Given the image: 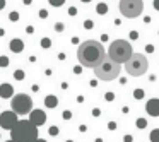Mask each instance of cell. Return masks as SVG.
I'll return each instance as SVG.
<instances>
[{"mask_svg": "<svg viewBox=\"0 0 159 142\" xmlns=\"http://www.w3.org/2000/svg\"><path fill=\"white\" fill-rule=\"evenodd\" d=\"M106 58L105 48L99 41L96 39H87L84 43L79 45L77 48V60L81 62L82 67H89V69H94L98 67L103 60Z\"/></svg>", "mask_w": 159, "mask_h": 142, "instance_id": "6da1fadb", "label": "cell"}, {"mask_svg": "<svg viewBox=\"0 0 159 142\" xmlns=\"http://www.w3.org/2000/svg\"><path fill=\"white\" fill-rule=\"evenodd\" d=\"M132 55H134L132 45L127 39H115V41H111V45L108 48V58L118 65L127 63Z\"/></svg>", "mask_w": 159, "mask_h": 142, "instance_id": "7a4b0ae2", "label": "cell"}, {"mask_svg": "<svg viewBox=\"0 0 159 142\" xmlns=\"http://www.w3.org/2000/svg\"><path fill=\"white\" fill-rule=\"evenodd\" d=\"M12 142H36L38 141V128L28 120H19L17 125L10 130Z\"/></svg>", "mask_w": 159, "mask_h": 142, "instance_id": "3957f363", "label": "cell"}, {"mask_svg": "<svg viewBox=\"0 0 159 142\" xmlns=\"http://www.w3.org/2000/svg\"><path fill=\"white\" fill-rule=\"evenodd\" d=\"M122 67L115 62H111L109 58H105L98 67H94V75L101 81H113L120 75Z\"/></svg>", "mask_w": 159, "mask_h": 142, "instance_id": "277c9868", "label": "cell"}, {"mask_svg": "<svg viewBox=\"0 0 159 142\" xmlns=\"http://www.w3.org/2000/svg\"><path fill=\"white\" fill-rule=\"evenodd\" d=\"M147 67H149V62L145 58V55L140 53H134L130 57V60L127 62V72L134 77H139V75H144L147 72Z\"/></svg>", "mask_w": 159, "mask_h": 142, "instance_id": "5b68a950", "label": "cell"}, {"mask_svg": "<svg viewBox=\"0 0 159 142\" xmlns=\"http://www.w3.org/2000/svg\"><path fill=\"white\" fill-rule=\"evenodd\" d=\"M10 106H12V111L16 115H26L33 108V99H31V96H28L24 92H19V94H14L12 96Z\"/></svg>", "mask_w": 159, "mask_h": 142, "instance_id": "8992f818", "label": "cell"}, {"mask_svg": "<svg viewBox=\"0 0 159 142\" xmlns=\"http://www.w3.org/2000/svg\"><path fill=\"white\" fill-rule=\"evenodd\" d=\"M144 10L142 0H122L120 2V12L125 17H139Z\"/></svg>", "mask_w": 159, "mask_h": 142, "instance_id": "52a82bcc", "label": "cell"}, {"mask_svg": "<svg viewBox=\"0 0 159 142\" xmlns=\"http://www.w3.org/2000/svg\"><path fill=\"white\" fill-rule=\"evenodd\" d=\"M17 115L14 111H3L0 113V127L2 128H7V130H12L16 125H17Z\"/></svg>", "mask_w": 159, "mask_h": 142, "instance_id": "ba28073f", "label": "cell"}, {"mask_svg": "<svg viewBox=\"0 0 159 142\" xmlns=\"http://www.w3.org/2000/svg\"><path fill=\"white\" fill-rule=\"evenodd\" d=\"M29 113H31V115H29V120H28V122L31 125H34L36 128L46 122V113H45L43 110H31Z\"/></svg>", "mask_w": 159, "mask_h": 142, "instance_id": "9c48e42d", "label": "cell"}, {"mask_svg": "<svg viewBox=\"0 0 159 142\" xmlns=\"http://www.w3.org/2000/svg\"><path fill=\"white\" fill-rule=\"evenodd\" d=\"M145 111L151 115V116H159V99L158 98H152L147 101L145 105Z\"/></svg>", "mask_w": 159, "mask_h": 142, "instance_id": "30bf717a", "label": "cell"}, {"mask_svg": "<svg viewBox=\"0 0 159 142\" xmlns=\"http://www.w3.org/2000/svg\"><path fill=\"white\" fill-rule=\"evenodd\" d=\"M12 96H14V88L10 84H7V82L0 84V98L7 99V98H12Z\"/></svg>", "mask_w": 159, "mask_h": 142, "instance_id": "8fae6325", "label": "cell"}, {"mask_svg": "<svg viewBox=\"0 0 159 142\" xmlns=\"http://www.w3.org/2000/svg\"><path fill=\"white\" fill-rule=\"evenodd\" d=\"M24 50V41L22 39H19V38H14L12 41H10V52H14V53H21Z\"/></svg>", "mask_w": 159, "mask_h": 142, "instance_id": "7c38bea8", "label": "cell"}, {"mask_svg": "<svg viewBox=\"0 0 159 142\" xmlns=\"http://www.w3.org/2000/svg\"><path fill=\"white\" fill-rule=\"evenodd\" d=\"M58 105V98L56 96H46L45 98V106L46 108H55Z\"/></svg>", "mask_w": 159, "mask_h": 142, "instance_id": "4fadbf2b", "label": "cell"}, {"mask_svg": "<svg viewBox=\"0 0 159 142\" xmlns=\"http://www.w3.org/2000/svg\"><path fill=\"white\" fill-rule=\"evenodd\" d=\"M96 12H98V14H106V12H108V5H106L105 2H99V3L96 5Z\"/></svg>", "mask_w": 159, "mask_h": 142, "instance_id": "5bb4252c", "label": "cell"}, {"mask_svg": "<svg viewBox=\"0 0 159 142\" xmlns=\"http://www.w3.org/2000/svg\"><path fill=\"white\" fill-rule=\"evenodd\" d=\"M151 142H159V128H154L151 130V135H149Z\"/></svg>", "mask_w": 159, "mask_h": 142, "instance_id": "9a60e30c", "label": "cell"}, {"mask_svg": "<svg viewBox=\"0 0 159 142\" xmlns=\"http://www.w3.org/2000/svg\"><path fill=\"white\" fill-rule=\"evenodd\" d=\"M41 46H43L45 50H48V48L52 46V39H50V38H43V39H41Z\"/></svg>", "mask_w": 159, "mask_h": 142, "instance_id": "2e32d148", "label": "cell"}, {"mask_svg": "<svg viewBox=\"0 0 159 142\" xmlns=\"http://www.w3.org/2000/svg\"><path fill=\"white\" fill-rule=\"evenodd\" d=\"M135 125H137L139 128H145V127H147V120H145V118H139V120L135 122Z\"/></svg>", "mask_w": 159, "mask_h": 142, "instance_id": "e0dca14e", "label": "cell"}, {"mask_svg": "<svg viewBox=\"0 0 159 142\" xmlns=\"http://www.w3.org/2000/svg\"><path fill=\"white\" fill-rule=\"evenodd\" d=\"M14 79L16 81H22L24 79V70H16L14 72Z\"/></svg>", "mask_w": 159, "mask_h": 142, "instance_id": "ac0fdd59", "label": "cell"}, {"mask_svg": "<svg viewBox=\"0 0 159 142\" xmlns=\"http://www.w3.org/2000/svg\"><path fill=\"white\" fill-rule=\"evenodd\" d=\"M134 98H135V99H142V98H144V91H142V89H135V91H134Z\"/></svg>", "mask_w": 159, "mask_h": 142, "instance_id": "d6986e66", "label": "cell"}, {"mask_svg": "<svg viewBox=\"0 0 159 142\" xmlns=\"http://www.w3.org/2000/svg\"><path fill=\"white\" fill-rule=\"evenodd\" d=\"M9 63H10V62H9V58L2 55V57H0V67H7Z\"/></svg>", "mask_w": 159, "mask_h": 142, "instance_id": "ffe728a7", "label": "cell"}, {"mask_svg": "<svg viewBox=\"0 0 159 142\" xmlns=\"http://www.w3.org/2000/svg\"><path fill=\"white\" fill-rule=\"evenodd\" d=\"M9 19H10L12 22H17L19 21V14L17 12H10V14H9Z\"/></svg>", "mask_w": 159, "mask_h": 142, "instance_id": "44dd1931", "label": "cell"}, {"mask_svg": "<svg viewBox=\"0 0 159 142\" xmlns=\"http://www.w3.org/2000/svg\"><path fill=\"white\" fill-rule=\"evenodd\" d=\"M48 132H50V135H58V132H60V128L53 125V127H50V130H48Z\"/></svg>", "mask_w": 159, "mask_h": 142, "instance_id": "7402d4cb", "label": "cell"}, {"mask_svg": "<svg viewBox=\"0 0 159 142\" xmlns=\"http://www.w3.org/2000/svg\"><path fill=\"white\" fill-rule=\"evenodd\" d=\"M63 29H65V26H63L62 22H56V24H55V31H56V33H62Z\"/></svg>", "mask_w": 159, "mask_h": 142, "instance_id": "603a6c76", "label": "cell"}, {"mask_svg": "<svg viewBox=\"0 0 159 142\" xmlns=\"http://www.w3.org/2000/svg\"><path fill=\"white\" fill-rule=\"evenodd\" d=\"M92 26H94V24H92V21H91V19L84 21V28H86V29H92Z\"/></svg>", "mask_w": 159, "mask_h": 142, "instance_id": "cb8c5ba5", "label": "cell"}, {"mask_svg": "<svg viewBox=\"0 0 159 142\" xmlns=\"http://www.w3.org/2000/svg\"><path fill=\"white\" fill-rule=\"evenodd\" d=\"M105 98H106V101H113V99H115V94H113V92H106Z\"/></svg>", "mask_w": 159, "mask_h": 142, "instance_id": "d4e9b609", "label": "cell"}, {"mask_svg": "<svg viewBox=\"0 0 159 142\" xmlns=\"http://www.w3.org/2000/svg\"><path fill=\"white\" fill-rule=\"evenodd\" d=\"M70 118H72V113L69 110H65V111H63V120H70Z\"/></svg>", "mask_w": 159, "mask_h": 142, "instance_id": "484cf974", "label": "cell"}, {"mask_svg": "<svg viewBox=\"0 0 159 142\" xmlns=\"http://www.w3.org/2000/svg\"><path fill=\"white\" fill-rule=\"evenodd\" d=\"M52 5H63V0H50Z\"/></svg>", "mask_w": 159, "mask_h": 142, "instance_id": "4316f807", "label": "cell"}, {"mask_svg": "<svg viewBox=\"0 0 159 142\" xmlns=\"http://www.w3.org/2000/svg\"><path fill=\"white\" fill-rule=\"evenodd\" d=\"M39 17H41V19L48 17V12H46V10H45V9H43V10H39Z\"/></svg>", "mask_w": 159, "mask_h": 142, "instance_id": "83f0119b", "label": "cell"}, {"mask_svg": "<svg viewBox=\"0 0 159 142\" xmlns=\"http://www.w3.org/2000/svg\"><path fill=\"white\" fill-rule=\"evenodd\" d=\"M69 14H70V16H75V14H77V9H75V7H70V9H69Z\"/></svg>", "mask_w": 159, "mask_h": 142, "instance_id": "f1b7e54d", "label": "cell"}, {"mask_svg": "<svg viewBox=\"0 0 159 142\" xmlns=\"http://www.w3.org/2000/svg\"><path fill=\"white\" fill-rule=\"evenodd\" d=\"M130 38H132V39H137V38H139V33H137V31H132V33H130Z\"/></svg>", "mask_w": 159, "mask_h": 142, "instance_id": "f546056e", "label": "cell"}, {"mask_svg": "<svg viewBox=\"0 0 159 142\" xmlns=\"http://www.w3.org/2000/svg\"><path fill=\"white\" fill-rule=\"evenodd\" d=\"M108 128H109V130H115V128H116V123H115V122H109V123H108Z\"/></svg>", "mask_w": 159, "mask_h": 142, "instance_id": "4dcf8cb0", "label": "cell"}, {"mask_svg": "<svg viewBox=\"0 0 159 142\" xmlns=\"http://www.w3.org/2000/svg\"><path fill=\"white\" fill-rule=\"evenodd\" d=\"M145 50H147V53H152V52H154V46H152V45H147Z\"/></svg>", "mask_w": 159, "mask_h": 142, "instance_id": "1f68e13d", "label": "cell"}, {"mask_svg": "<svg viewBox=\"0 0 159 142\" xmlns=\"http://www.w3.org/2000/svg\"><path fill=\"white\" fill-rule=\"evenodd\" d=\"M92 115H94V116H99V115H101V110L94 108V110H92Z\"/></svg>", "mask_w": 159, "mask_h": 142, "instance_id": "d6a6232c", "label": "cell"}, {"mask_svg": "<svg viewBox=\"0 0 159 142\" xmlns=\"http://www.w3.org/2000/svg\"><path fill=\"white\" fill-rule=\"evenodd\" d=\"M134 141V137H132V135H125L123 137V142H132Z\"/></svg>", "mask_w": 159, "mask_h": 142, "instance_id": "836d02e7", "label": "cell"}, {"mask_svg": "<svg viewBox=\"0 0 159 142\" xmlns=\"http://www.w3.org/2000/svg\"><path fill=\"white\" fill-rule=\"evenodd\" d=\"M152 5H154V9H156V10H159V0H154V2H152Z\"/></svg>", "mask_w": 159, "mask_h": 142, "instance_id": "e575fe53", "label": "cell"}, {"mask_svg": "<svg viewBox=\"0 0 159 142\" xmlns=\"http://www.w3.org/2000/svg\"><path fill=\"white\" fill-rule=\"evenodd\" d=\"M26 31H28V33H29V34H31V33H33V31H34V28H33V26H28V28H26Z\"/></svg>", "mask_w": 159, "mask_h": 142, "instance_id": "d590c367", "label": "cell"}, {"mask_svg": "<svg viewBox=\"0 0 159 142\" xmlns=\"http://www.w3.org/2000/svg\"><path fill=\"white\" fill-rule=\"evenodd\" d=\"M79 130H81V132H86V130H87V127H86V125H81V127H79Z\"/></svg>", "mask_w": 159, "mask_h": 142, "instance_id": "8d00e7d4", "label": "cell"}, {"mask_svg": "<svg viewBox=\"0 0 159 142\" xmlns=\"http://www.w3.org/2000/svg\"><path fill=\"white\" fill-rule=\"evenodd\" d=\"M3 7H5V0H0V10H2Z\"/></svg>", "mask_w": 159, "mask_h": 142, "instance_id": "74e56055", "label": "cell"}, {"mask_svg": "<svg viewBox=\"0 0 159 142\" xmlns=\"http://www.w3.org/2000/svg\"><path fill=\"white\" fill-rule=\"evenodd\" d=\"M5 34V31H3V29H0V36H3Z\"/></svg>", "mask_w": 159, "mask_h": 142, "instance_id": "f35d334b", "label": "cell"}, {"mask_svg": "<svg viewBox=\"0 0 159 142\" xmlns=\"http://www.w3.org/2000/svg\"><path fill=\"white\" fill-rule=\"evenodd\" d=\"M36 142H46V141H45V139H38Z\"/></svg>", "mask_w": 159, "mask_h": 142, "instance_id": "ab89813d", "label": "cell"}, {"mask_svg": "<svg viewBox=\"0 0 159 142\" xmlns=\"http://www.w3.org/2000/svg\"><path fill=\"white\" fill-rule=\"evenodd\" d=\"M96 142H103V139H96Z\"/></svg>", "mask_w": 159, "mask_h": 142, "instance_id": "60d3db41", "label": "cell"}, {"mask_svg": "<svg viewBox=\"0 0 159 142\" xmlns=\"http://www.w3.org/2000/svg\"><path fill=\"white\" fill-rule=\"evenodd\" d=\"M5 142H12V141H5Z\"/></svg>", "mask_w": 159, "mask_h": 142, "instance_id": "b9f144b4", "label": "cell"}, {"mask_svg": "<svg viewBox=\"0 0 159 142\" xmlns=\"http://www.w3.org/2000/svg\"><path fill=\"white\" fill-rule=\"evenodd\" d=\"M67 142H74V141H67Z\"/></svg>", "mask_w": 159, "mask_h": 142, "instance_id": "7bdbcfd3", "label": "cell"}]
</instances>
